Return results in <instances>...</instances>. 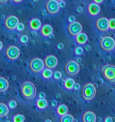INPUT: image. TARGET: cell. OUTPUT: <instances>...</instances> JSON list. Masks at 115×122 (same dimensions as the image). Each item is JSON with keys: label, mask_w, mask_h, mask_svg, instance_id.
I'll return each mask as SVG.
<instances>
[{"label": "cell", "mask_w": 115, "mask_h": 122, "mask_svg": "<svg viewBox=\"0 0 115 122\" xmlns=\"http://www.w3.org/2000/svg\"><path fill=\"white\" fill-rule=\"evenodd\" d=\"M68 21L70 23H73L75 21V17L73 15H70V16L68 17Z\"/></svg>", "instance_id": "cell-32"}, {"label": "cell", "mask_w": 115, "mask_h": 122, "mask_svg": "<svg viewBox=\"0 0 115 122\" xmlns=\"http://www.w3.org/2000/svg\"><path fill=\"white\" fill-rule=\"evenodd\" d=\"M37 105L40 109H44L47 106V102L46 99L39 98L37 101Z\"/></svg>", "instance_id": "cell-19"}, {"label": "cell", "mask_w": 115, "mask_h": 122, "mask_svg": "<svg viewBox=\"0 0 115 122\" xmlns=\"http://www.w3.org/2000/svg\"><path fill=\"white\" fill-rule=\"evenodd\" d=\"M33 1H34L35 2H38V0H33Z\"/></svg>", "instance_id": "cell-46"}, {"label": "cell", "mask_w": 115, "mask_h": 122, "mask_svg": "<svg viewBox=\"0 0 115 122\" xmlns=\"http://www.w3.org/2000/svg\"><path fill=\"white\" fill-rule=\"evenodd\" d=\"M65 71L69 76H75L79 71V66L74 61H69L65 66Z\"/></svg>", "instance_id": "cell-4"}, {"label": "cell", "mask_w": 115, "mask_h": 122, "mask_svg": "<svg viewBox=\"0 0 115 122\" xmlns=\"http://www.w3.org/2000/svg\"><path fill=\"white\" fill-rule=\"evenodd\" d=\"M58 1H63V0H57Z\"/></svg>", "instance_id": "cell-47"}, {"label": "cell", "mask_w": 115, "mask_h": 122, "mask_svg": "<svg viewBox=\"0 0 115 122\" xmlns=\"http://www.w3.org/2000/svg\"><path fill=\"white\" fill-rule=\"evenodd\" d=\"M6 54L7 57L11 60H14L18 58L20 55L19 48L15 46H10L6 50Z\"/></svg>", "instance_id": "cell-8"}, {"label": "cell", "mask_w": 115, "mask_h": 122, "mask_svg": "<svg viewBox=\"0 0 115 122\" xmlns=\"http://www.w3.org/2000/svg\"><path fill=\"white\" fill-rule=\"evenodd\" d=\"M93 1H94V2L97 4H101L103 2V0H93Z\"/></svg>", "instance_id": "cell-40"}, {"label": "cell", "mask_w": 115, "mask_h": 122, "mask_svg": "<svg viewBox=\"0 0 115 122\" xmlns=\"http://www.w3.org/2000/svg\"><path fill=\"white\" fill-rule=\"evenodd\" d=\"M13 1L15 2H20L22 1H23V0H13Z\"/></svg>", "instance_id": "cell-42"}, {"label": "cell", "mask_w": 115, "mask_h": 122, "mask_svg": "<svg viewBox=\"0 0 115 122\" xmlns=\"http://www.w3.org/2000/svg\"><path fill=\"white\" fill-rule=\"evenodd\" d=\"M68 30L69 34L73 36H77L81 33L82 30V27L80 23L77 21L71 23L68 26Z\"/></svg>", "instance_id": "cell-9"}, {"label": "cell", "mask_w": 115, "mask_h": 122, "mask_svg": "<svg viewBox=\"0 0 115 122\" xmlns=\"http://www.w3.org/2000/svg\"><path fill=\"white\" fill-rule=\"evenodd\" d=\"M86 50H87V51H89V50H90V47H89V46H86Z\"/></svg>", "instance_id": "cell-43"}, {"label": "cell", "mask_w": 115, "mask_h": 122, "mask_svg": "<svg viewBox=\"0 0 115 122\" xmlns=\"http://www.w3.org/2000/svg\"><path fill=\"white\" fill-rule=\"evenodd\" d=\"M96 89L92 83H89L85 85L82 89V96L85 100L89 101L95 97Z\"/></svg>", "instance_id": "cell-3"}, {"label": "cell", "mask_w": 115, "mask_h": 122, "mask_svg": "<svg viewBox=\"0 0 115 122\" xmlns=\"http://www.w3.org/2000/svg\"><path fill=\"white\" fill-rule=\"evenodd\" d=\"M100 7L95 3H91L88 7V11L92 15H97L99 13Z\"/></svg>", "instance_id": "cell-14"}, {"label": "cell", "mask_w": 115, "mask_h": 122, "mask_svg": "<svg viewBox=\"0 0 115 122\" xmlns=\"http://www.w3.org/2000/svg\"><path fill=\"white\" fill-rule=\"evenodd\" d=\"M109 21V28L111 29H115V19H110Z\"/></svg>", "instance_id": "cell-26"}, {"label": "cell", "mask_w": 115, "mask_h": 122, "mask_svg": "<svg viewBox=\"0 0 115 122\" xmlns=\"http://www.w3.org/2000/svg\"><path fill=\"white\" fill-rule=\"evenodd\" d=\"M16 29L17 30L19 31H23L24 30V29H25V26H24V25L23 23H19Z\"/></svg>", "instance_id": "cell-31"}, {"label": "cell", "mask_w": 115, "mask_h": 122, "mask_svg": "<svg viewBox=\"0 0 115 122\" xmlns=\"http://www.w3.org/2000/svg\"><path fill=\"white\" fill-rule=\"evenodd\" d=\"M76 41L79 44H84L87 41V36L85 33H80L76 36Z\"/></svg>", "instance_id": "cell-17"}, {"label": "cell", "mask_w": 115, "mask_h": 122, "mask_svg": "<svg viewBox=\"0 0 115 122\" xmlns=\"http://www.w3.org/2000/svg\"><path fill=\"white\" fill-rule=\"evenodd\" d=\"M8 105H9L10 108H12V109H14V108H15L16 107L17 104L15 101H14V100H11L8 102Z\"/></svg>", "instance_id": "cell-27"}, {"label": "cell", "mask_w": 115, "mask_h": 122, "mask_svg": "<svg viewBox=\"0 0 115 122\" xmlns=\"http://www.w3.org/2000/svg\"><path fill=\"white\" fill-rule=\"evenodd\" d=\"M45 122H51V120H46Z\"/></svg>", "instance_id": "cell-45"}, {"label": "cell", "mask_w": 115, "mask_h": 122, "mask_svg": "<svg viewBox=\"0 0 115 122\" xmlns=\"http://www.w3.org/2000/svg\"><path fill=\"white\" fill-rule=\"evenodd\" d=\"M44 64L43 61L38 58L32 59L29 63V68L32 72L38 73L43 70Z\"/></svg>", "instance_id": "cell-6"}, {"label": "cell", "mask_w": 115, "mask_h": 122, "mask_svg": "<svg viewBox=\"0 0 115 122\" xmlns=\"http://www.w3.org/2000/svg\"><path fill=\"white\" fill-rule=\"evenodd\" d=\"M19 24V20L14 15H10L6 18L5 20V26L8 29L13 30L16 29Z\"/></svg>", "instance_id": "cell-10"}, {"label": "cell", "mask_w": 115, "mask_h": 122, "mask_svg": "<svg viewBox=\"0 0 115 122\" xmlns=\"http://www.w3.org/2000/svg\"><path fill=\"white\" fill-rule=\"evenodd\" d=\"M115 42L112 38L110 36H105L100 41L101 48L104 51H110L114 48Z\"/></svg>", "instance_id": "cell-5"}, {"label": "cell", "mask_w": 115, "mask_h": 122, "mask_svg": "<svg viewBox=\"0 0 115 122\" xmlns=\"http://www.w3.org/2000/svg\"><path fill=\"white\" fill-rule=\"evenodd\" d=\"M57 47L59 50H62L63 48V45L62 44V43H59L57 45Z\"/></svg>", "instance_id": "cell-36"}, {"label": "cell", "mask_w": 115, "mask_h": 122, "mask_svg": "<svg viewBox=\"0 0 115 122\" xmlns=\"http://www.w3.org/2000/svg\"><path fill=\"white\" fill-rule=\"evenodd\" d=\"M104 121H105V122H112L113 120L112 119H111V117H107L105 119Z\"/></svg>", "instance_id": "cell-37"}, {"label": "cell", "mask_w": 115, "mask_h": 122, "mask_svg": "<svg viewBox=\"0 0 115 122\" xmlns=\"http://www.w3.org/2000/svg\"><path fill=\"white\" fill-rule=\"evenodd\" d=\"M59 6L61 8H64L65 6V3L63 1H60V2H59Z\"/></svg>", "instance_id": "cell-33"}, {"label": "cell", "mask_w": 115, "mask_h": 122, "mask_svg": "<svg viewBox=\"0 0 115 122\" xmlns=\"http://www.w3.org/2000/svg\"><path fill=\"white\" fill-rule=\"evenodd\" d=\"M57 112L59 115H65V114H67V113H68V108H67L65 105L61 104L58 107Z\"/></svg>", "instance_id": "cell-18"}, {"label": "cell", "mask_w": 115, "mask_h": 122, "mask_svg": "<svg viewBox=\"0 0 115 122\" xmlns=\"http://www.w3.org/2000/svg\"><path fill=\"white\" fill-rule=\"evenodd\" d=\"M74 51H75V53L77 55H81L82 54L83 52V49L81 48V47H79V46L75 48Z\"/></svg>", "instance_id": "cell-30"}, {"label": "cell", "mask_w": 115, "mask_h": 122, "mask_svg": "<svg viewBox=\"0 0 115 122\" xmlns=\"http://www.w3.org/2000/svg\"><path fill=\"white\" fill-rule=\"evenodd\" d=\"M51 105L52 107H56V105H57V102L56 101H55V100H53V101H52Z\"/></svg>", "instance_id": "cell-39"}, {"label": "cell", "mask_w": 115, "mask_h": 122, "mask_svg": "<svg viewBox=\"0 0 115 122\" xmlns=\"http://www.w3.org/2000/svg\"><path fill=\"white\" fill-rule=\"evenodd\" d=\"M74 84H75L74 81L71 78L67 79L65 82V88L68 89H73V88H74Z\"/></svg>", "instance_id": "cell-22"}, {"label": "cell", "mask_w": 115, "mask_h": 122, "mask_svg": "<svg viewBox=\"0 0 115 122\" xmlns=\"http://www.w3.org/2000/svg\"><path fill=\"white\" fill-rule=\"evenodd\" d=\"M25 120V117L22 114H16L13 118L14 122H22Z\"/></svg>", "instance_id": "cell-25"}, {"label": "cell", "mask_w": 115, "mask_h": 122, "mask_svg": "<svg viewBox=\"0 0 115 122\" xmlns=\"http://www.w3.org/2000/svg\"><path fill=\"white\" fill-rule=\"evenodd\" d=\"M7 0H0V2L1 3H5L6 2H7Z\"/></svg>", "instance_id": "cell-41"}, {"label": "cell", "mask_w": 115, "mask_h": 122, "mask_svg": "<svg viewBox=\"0 0 115 122\" xmlns=\"http://www.w3.org/2000/svg\"><path fill=\"white\" fill-rule=\"evenodd\" d=\"M53 77L55 79L59 80V79H61L62 75H61V73L59 72V71H56L53 73Z\"/></svg>", "instance_id": "cell-28"}, {"label": "cell", "mask_w": 115, "mask_h": 122, "mask_svg": "<svg viewBox=\"0 0 115 122\" xmlns=\"http://www.w3.org/2000/svg\"><path fill=\"white\" fill-rule=\"evenodd\" d=\"M52 71L51 70H50L49 68L43 70V72H42V76H43V77H44L45 79L51 78L52 76Z\"/></svg>", "instance_id": "cell-24"}, {"label": "cell", "mask_w": 115, "mask_h": 122, "mask_svg": "<svg viewBox=\"0 0 115 122\" xmlns=\"http://www.w3.org/2000/svg\"><path fill=\"white\" fill-rule=\"evenodd\" d=\"M41 24L40 21L38 19H33L32 20H31V21L29 23L31 28L34 30L39 29L41 27Z\"/></svg>", "instance_id": "cell-15"}, {"label": "cell", "mask_w": 115, "mask_h": 122, "mask_svg": "<svg viewBox=\"0 0 115 122\" xmlns=\"http://www.w3.org/2000/svg\"><path fill=\"white\" fill-rule=\"evenodd\" d=\"M0 44H1V47H0V49H2V42H0Z\"/></svg>", "instance_id": "cell-44"}, {"label": "cell", "mask_w": 115, "mask_h": 122, "mask_svg": "<svg viewBox=\"0 0 115 122\" xmlns=\"http://www.w3.org/2000/svg\"><path fill=\"white\" fill-rule=\"evenodd\" d=\"M20 91L23 97L27 100H32L36 94V88L34 85L30 82H25L22 85Z\"/></svg>", "instance_id": "cell-1"}, {"label": "cell", "mask_w": 115, "mask_h": 122, "mask_svg": "<svg viewBox=\"0 0 115 122\" xmlns=\"http://www.w3.org/2000/svg\"><path fill=\"white\" fill-rule=\"evenodd\" d=\"M96 27L101 32H105L109 28V20L106 18H100L96 22Z\"/></svg>", "instance_id": "cell-11"}, {"label": "cell", "mask_w": 115, "mask_h": 122, "mask_svg": "<svg viewBox=\"0 0 115 122\" xmlns=\"http://www.w3.org/2000/svg\"><path fill=\"white\" fill-rule=\"evenodd\" d=\"M74 121V118L70 114H66L62 116V117L60 119L61 122H73Z\"/></svg>", "instance_id": "cell-23"}, {"label": "cell", "mask_w": 115, "mask_h": 122, "mask_svg": "<svg viewBox=\"0 0 115 122\" xmlns=\"http://www.w3.org/2000/svg\"><path fill=\"white\" fill-rule=\"evenodd\" d=\"M53 32V28L49 25H46L42 27L41 33L44 36H49Z\"/></svg>", "instance_id": "cell-16"}, {"label": "cell", "mask_w": 115, "mask_h": 122, "mask_svg": "<svg viewBox=\"0 0 115 122\" xmlns=\"http://www.w3.org/2000/svg\"><path fill=\"white\" fill-rule=\"evenodd\" d=\"M46 97V95L45 94H44V92H40L39 94V95H38V97L40 98H44Z\"/></svg>", "instance_id": "cell-34"}, {"label": "cell", "mask_w": 115, "mask_h": 122, "mask_svg": "<svg viewBox=\"0 0 115 122\" xmlns=\"http://www.w3.org/2000/svg\"><path fill=\"white\" fill-rule=\"evenodd\" d=\"M101 73L107 82H115V66L111 64L104 66L101 69Z\"/></svg>", "instance_id": "cell-2"}, {"label": "cell", "mask_w": 115, "mask_h": 122, "mask_svg": "<svg viewBox=\"0 0 115 122\" xmlns=\"http://www.w3.org/2000/svg\"><path fill=\"white\" fill-rule=\"evenodd\" d=\"M58 64V60L54 56H48L44 60V64L46 67L53 69Z\"/></svg>", "instance_id": "cell-12"}, {"label": "cell", "mask_w": 115, "mask_h": 122, "mask_svg": "<svg viewBox=\"0 0 115 122\" xmlns=\"http://www.w3.org/2000/svg\"><path fill=\"white\" fill-rule=\"evenodd\" d=\"M0 86H1L0 91H6L8 87V83L7 80H6L3 77H0Z\"/></svg>", "instance_id": "cell-20"}, {"label": "cell", "mask_w": 115, "mask_h": 122, "mask_svg": "<svg viewBox=\"0 0 115 122\" xmlns=\"http://www.w3.org/2000/svg\"><path fill=\"white\" fill-rule=\"evenodd\" d=\"M96 120L95 115L91 112H87L83 115V122H95Z\"/></svg>", "instance_id": "cell-13"}, {"label": "cell", "mask_w": 115, "mask_h": 122, "mask_svg": "<svg viewBox=\"0 0 115 122\" xmlns=\"http://www.w3.org/2000/svg\"><path fill=\"white\" fill-rule=\"evenodd\" d=\"M20 42L22 43L28 42V37L26 35H23L20 36Z\"/></svg>", "instance_id": "cell-29"}, {"label": "cell", "mask_w": 115, "mask_h": 122, "mask_svg": "<svg viewBox=\"0 0 115 122\" xmlns=\"http://www.w3.org/2000/svg\"><path fill=\"white\" fill-rule=\"evenodd\" d=\"M8 113V109L7 106L3 103L0 104V117L5 116L7 115Z\"/></svg>", "instance_id": "cell-21"}, {"label": "cell", "mask_w": 115, "mask_h": 122, "mask_svg": "<svg viewBox=\"0 0 115 122\" xmlns=\"http://www.w3.org/2000/svg\"><path fill=\"white\" fill-rule=\"evenodd\" d=\"M80 85L79 84V83H75L74 84V88L75 90H79V89H80Z\"/></svg>", "instance_id": "cell-35"}, {"label": "cell", "mask_w": 115, "mask_h": 122, "mask_svg": "<svg viewBox=\"0 0 115 122\" xmlns=\"http://www.w3.org/2000/svg\"><path fill=\"white\" fill-rule=\"evenodd\" d=\"M82 11H83L82 7H78L77 8V11L79 13H81V12H82Z\"/></svg>", "instance_id": "cell-38"}, {"label": "cell", "mask_w": 115, "mask_h": 122, "mask_svg": "<svg viewBox=\"0 0 115 122\" xmlns=\"http://www.w3.org/2000/svg\"><path fill=\"white\" fill-rule=\"evenodd\" d=\"M46 8L49 14H56L59 10V4L57 0H49L46 4Z\"/></svg>", "instance_id": "cell-7"}]
</instances>
